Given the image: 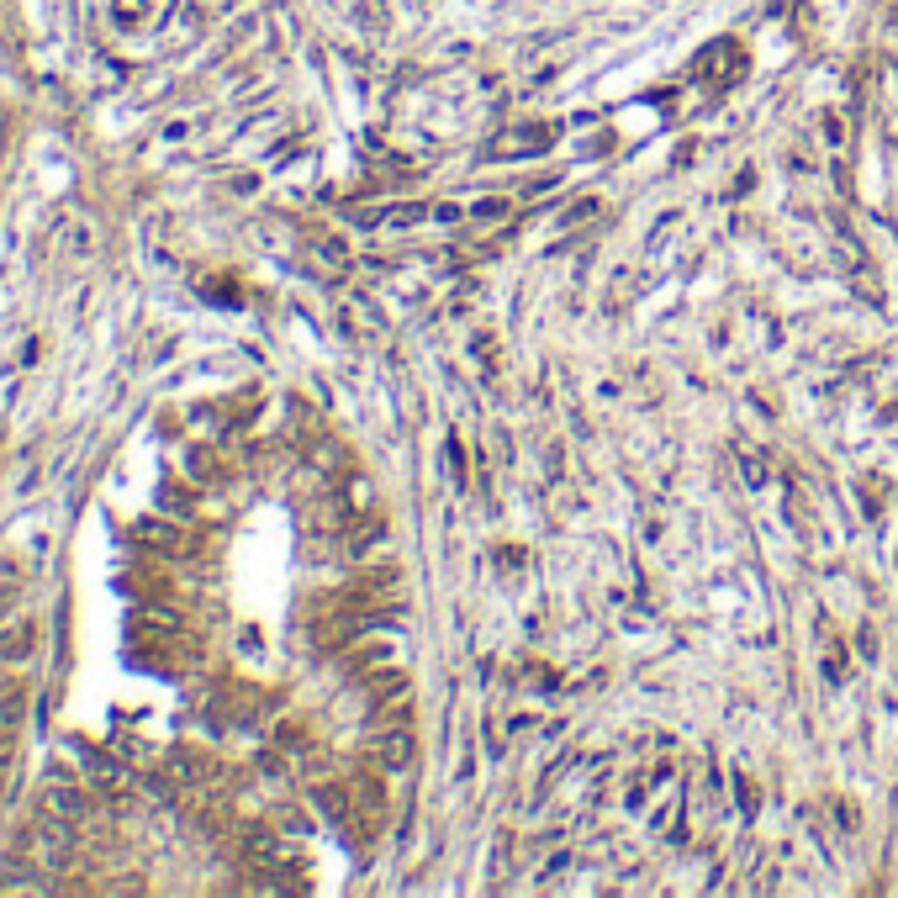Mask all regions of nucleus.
<instances>
[{
    "label": "nucleus",
    "instance_id": "f257e3e1",
    "mask_svg": "<svg viewBox=\"0 0 898 898\" xmlns=\"http://www.w3.org/2000/svg\"><path fill=\"white\" fill-rule=\"evenodd\" d=\"M138 545L159 550V555H185V550H191V539H185L175 523H164V518H143L138 523Z\"/></svg>",
    "mask_w": 898,
    "mask_h": 898
},
{
    "label": "nucleus",
    "instance_id": "f03ea898",
    "mask_svg": "<svg viewBox=\"0 0 898 898\" xmlns=\"http://www.w3.org/2000/svg\"><path fill=\"white\" fill-rule=\"evenodd\" d=\"M48 809L59 814V819H80L85 809H90V798H85V788L80 782H64V777H48Z\"/></svg>",
    "mask_w": 898,
    "mask_h": 898
},
{
    "label": "nucleus",
    "instance_id": "7ed1b4c3",
    "mask_svg": "<svg viewBox=\"0 0 898 898\" xmlns=\"http://www.w3.org/2000/svg\"><path fill=\"white\" fill-rule=\"evenodd\" d=\"M32 645H37V629L27 619L11 624L6 634H0V661H22V656H32Z\"/></svg>",
    "mask_w": 898,
    "mask_h": 898
},
{
    "label": "nucleus",
    "instance_id": "20e7f679",
    "mask_svg": "<svg viewBox=\"0 0 898 898\" xmlns=\"http://www.w3.org/2000/svg\"><path fill=\"white\" fill-rule=\"evenodd\" d=\"M159 508H164V513H175V518H185V513L196 508V497H185V486L164 481V486H159Z\"/></svg>",
    "mask_w": 898,
    "mask_h": 898
},
{
    "label": "nucleus",
    "instance_id": "39448f33",
    "mask_svg": "<svg viewBox=\"0 0 898 898\" xmlns=\"http://www.w3.org/2000/svg\"><path fill=\"white\" fill-rule=\"evenodd\" d=\"M22 719V687H0V724Z\"/></svg>",
    "mask_w": 898,
    "mask_h": 898
}]
</instances>
